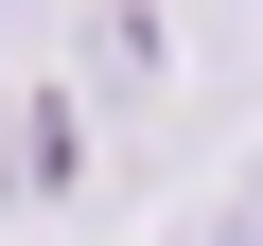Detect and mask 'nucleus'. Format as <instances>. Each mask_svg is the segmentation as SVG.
Returning <instances> with one entry per match:
<instances>
[{
  "mask_svg": "<svg viewBox=\"0 0 263 246\" xmlns=\"http://www.w3.org/2000/svg\"><path fill=\"white\" fill-rule=\"evenodd\" d=\"M18 194H53V141H35V106L0 88V211H18Z\"/></svg>",
  "mask_w": 263,
  "mask_h": 246,
  "instance_id": "nucleus-1",
  "label": "nucleus"
},
{
  "mask_svg": "<svg viewBox=\"0 0 263 246\" xmlns=\"http://www.w3.org/2000/svg\"><path fill=\"white\" fill-rule=\"evenodd\" d=\"M211 246H263V159L228 176V211H211Z\"/></svg>",
  "mask_w": 263,
  "mask_h": 246,
  "instance_id": "nucleus-2",
  "label": "nucleus"
}]
</instances>
